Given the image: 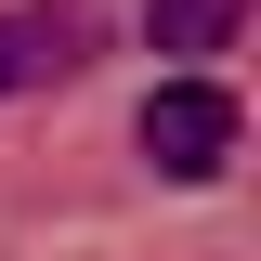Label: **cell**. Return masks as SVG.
Masks as SVG:
<instances>
[{
  "label": "cell",
  "mask_w": 261,
  "mask_h": 261,
  "mask_svg": "<svg viewBox=\"0 0 261 261\" xmlns=\"http://www.w3.org/2000/svg\"><path fill=\"white\" fill-rule=\"evenodd\" d=\"M92 65V0H13L0 13V105L13 92H65Z\"/></svg>",
  "instance_id": "7a4b0ae2"
},
{
  "label": "cell",
  "mask_w": 261,
  "mask_h": 261,
  "mask_svg": "<svg viewBox=\"0 0 261 261\" xmlns=\"http://www.w3.org/2000/svg\"><path fill=\"white\" fill-rule=\"evenodd\" d=\"M235 92L222 79H157V92H144V118H130V144H144V170H157V183H222L235 170Z\"/></svg>",
  "instance_id": "6da1fadb"
},
{
  "label": "cell",
  "mask_w": 261,
  "mask_h": 261,
  "mask_svg": "<svg viewBox=\"0 0 261 261\" xmlns=\"http://www.w3.org/2000/svg\"><path fill=\"white\" fill-rule=\"evenodd\" d=\"M248 0H144V53H170V79H209V53H235Z\"/></svg>",
  "instance_id": "3957f363"
}]
</instances>
